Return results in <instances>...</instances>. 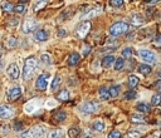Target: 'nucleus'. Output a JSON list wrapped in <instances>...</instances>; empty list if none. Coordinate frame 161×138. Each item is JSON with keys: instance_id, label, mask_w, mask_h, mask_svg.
<instances>
[{"instance_id": "nucleus-27", "label": "nucleus", "mask_w": 161, "mask_h": 138, "mask_svg": "<svg viewBox=\"0 0 161 138\" xmlns=\"http://www.w3.org/2000/svg\"><path fill=\"white\" fill-rule=\"evenodd\" d=\"M161 104V93H155L151 98V106L157 107Z\"/></svg>"}, {"instance_id": "nucleus-36", "label": "nucleus", "mask_w": 161, "mask_h": 138, "mask_svg": "<svg viewBox=\"0 0 161 138\" xmlns=\"http://www.w3.org/2000/svg\"><path fill=\"white\" fill-rule=\"evenodd\" d=\"M59 137H63L62 131H59V129L52 131V132H49V134H48V138H59Z\"/></svg>"}, {"instance_id": "nucleus-4", "label": "nucleus", "mask_w": 161, "mask_h": 138, "mask_svg": "<svg viewBox=\"0 0 161 138\" xmlns=\"http://www.w3.org/2000/svg\"><path fill=\"white\" fill-rule=\"evenodd\" d=\"M98 108H100V106L96 104L94 102H84L83 104H81V106L78 107L79 112H82V113H84V114H92V113H94V112H97Z\"/></svg>"}, {"instance_id": "nucleus-39", "label": "nucleus", "mask_w": 161, "mask_h": 138, "mask_svg": "<svg viewBox=\"0 0 161 138\" xmlns=\"http://www.w3.org/2000/svg\"><path fill=\"white\" fill-rule=\"evenodd\" d=\"M110 5L113 8H121L123 5V0H110Z\"/></svg>"}, {"instance_id": "nucleus-24", "label": "nucleus", "mask_w": 161, "mask_h": 138, "mask_svg": "<svg viewBox=\"0 0 161 138\" xmlns=\"http://www.w3.org/2000/svg\"><path fill=\"white\" fill-rule=\"evenodd\" d=\"M120 92H121V85H112V87L108 89V93H110V97H111V98L118 97Z\"/></svg>"}, {"instance_id": "nucleus-47", "label": "nucleus", "mask_w": 161, "mask_h": 138, "mask_svg": "<svg viewBox=\"0 0 161 138\" xmlns=\"http://www.w3.org/2000/svg\"><path fill=\"white\" fill-rule=\"evenodd\" d=\"M91 45H84V48H83V57H86V55H88L89 54V52H91Z\"/></svg>"}, {"instance_id": "nucleus-45", "label": "nucleus", "mask_w": 161, "mask_h": 138, "mask_svg": "<svg viewBox=\"0 0 161 138\" xmlns=\"http://www.w3.org/2000/svg\"><path fill=\"white\" fill-rule=\"evenodd\" d=\"M57 35H58L59 38L66 37V35H67V30H66V29H59V30H58V33H57Z\"/></svg>"}, {"instance_id": "nucleus-9", "label": "nucleus", "mask_w": 161, "mask_h": 138, "mask_svg": "<svg viewBox=\"0 0 161 138\" xmlns=\"http://www.w3.org/2000/svg\"><path fill=\"white\" fill-rule=\"evenodd\" d=\"M14 116V108L10 106H0V119H9Z\"/></svg>"}, {"instance_id": "nucleus-41", "label": "nucleus", "mask_w": 161, "mask_h": 138, "mask_svg": "<svg viewBox=\"0 0 161 138\" xmlns=\"http://www.w3.org/2000/svg\"><path fill=\"white\" fill-rule=\"evenodd\" d=\"M0 132H2L3 134H8V133L10 132V126L7 124V123L2 124V126H0Z\"/></svg>"}, {"instance_id": "nucleus-32", "label": "nucleus", "mask_w": 161, "mask_h": 138, "mask_svg": "<svg viewBox=\"0 0 161 138\" xmlns=\"http://www.w3.org/2000/svg\"><path fill=\"white\" fill-rule=\"evenodd\" d=\"M13 12L17 13V14H24L26 12V7L24 4H19V5H15L13 8Z\"/></svg>"}, {"instance_id": "nucleus-31", "label": "nucleus", "mask_w": 161, "mask_h": 138, "mask_svg": "<svg viewBox=\"0 0 161 138\" xmlns=\"http://www.w3.org/2000/svg\"><path fill=\"white\" fill-rule=\"evenodd\" d=\"M115 69L116 71H121V69L125 67V58H118V59H115Z\"/></svg>"}, {"instance_id": "nucleus-14", "label": "nucleus", "mask_w": 161, "mask_h": 138, "mask_svg": "<svg viewBox=\"0 0 161 138\" xmlns=\"http://www.w3.org/2000/svg\"><path fill=\"white\" fill-rule=\"evenodd\" d=\"M81 62V55L78 53H72L69 57H68V65L69 67H76L78 63Z\"/></svg>"}, {"instance_id": "nucleus-29", "label": "nucleus", "mask_w": 161, "mask_h": 138, "mask_svg": "<svg viewBox=\"0 0 161 138\" xmlns=\"http://www.w3.org/2000/svg\"><path fill=\"white\" fill-rule=\"evenodd\" d=\"M81 134V131L77 128V127H72L68 129V137L69 138H78Z\"/></svg>"}, {"instance_id": "nucleus-15", "label": "nucleus", "mask_w": 161, "mask_h": 138, "mask_svg": "<svg viewBox=\"0 0 161 138\" xmlns=\"http://www.w3.org/2000/svg\"><path fill=\"white\" fill-rule=\"evenodd\" d=\"M113 63H115V57H113L112 54L106 55V57L102 59V62H101V64H102L103 68H111V67L113 65Z\"/></svg>"}, {"instance_id": "nucleus-6", "label": "nucleus", "mask_w": 161, "mask_h": 138, "mask_svg": "<svg viewBox=\"0 0 161 138\" xmlns=\"http://www.w3.org/2000/svg\"><path fill=\"white\" fill-rule=\"evenodd\" d=\"M37 26H38V21H37V20H34L33 18H28V19H25V20L23 21L21 29H23V33L28 34V33L34 31Z\"/></svg>"}, {"instance_id": "nucleus-26", "label": "nucleus", "mask_w": 161, "mask_h": 138, "mask_svg": "<svg viewBox=\"0 0 161 138\" xmlns=\"http://www.w3.org/2000/svg\"><path fill=\"white\" fill-rule=\"evenodd\" d=\"M60 83H62V78L59 77V76H55L54 78H53V80H52V84H50V89L54 92V90H57L58 89V87L60 85Z\"/></svg>"}, {"instance_id": "nucleus-37", "label": "nucleus", "mask_w": 161, "mask_h": 138, "mask_svg": "<svg viewBox=\"0 0 161 138\" xmlns=\"http://www.w3.org/2000/svg\"><path fill=\"white\" fill-rule=\"evenodd\" d=\"M127 138H141V133L139 131H128Z\"/></svg>"}, {"instance_id": "nucleus-57", "label": "nucleus", "mask_w": 161, "mask_h": 138, "mask_svg": "<svg viewBox=\"0 0 161 138\" xmlns=\"http://www.w3.org/2000/svg\"><path fill=\"white\" fill-rule=\"evenodd\" d=\"M160 138H161V137H160Z\"/></svg>"}, {"instance_id": "nucleus-56", "label": "nucleus", "mask_w": 161, "mask_h": 138, "mask_svg": "<svg viewBox=\"0 0 161 138\" xmlns=\"http://www.w3.org/2000/svg\"><path fill=\"white\" fill-rule=\"evenodd\" d=\"M59 138H63V137H59Z\"/></svg>"}, {"instance_id": "nucleus-44", "label": "nucleus", "mask_w": 161, "mask_h": 138, "mask_svg": "<svg viewBox=\"0 0 161 138\" xmlns=\"http://www.w3.org/2000/svg\"><path fill=\"white\" fill-rule=\"evenodd\" d=\"M154 44H155V47L161 48V34H159V35L154 39Z\"/></svg>"}, {"instance_id": "nucleus-5", "label": "nucleus", "mask_w": 161, "mask_h": 138, "mask_svg": "<svg viewBox=\"0 0 161 138\" xmlns=\"http://www.w3.org/2000/svg\"><path fill=\"white\" fill-rule=\"evenodd\" d=\"M139 55L141 57L142 60H145L147 63H151V64L157 63V58H156L155 53L151 52V50H149V49H140L139 50Z\"/></svg>"}, {"instance_id": "nucleus-17", "label": "nucleus", "mask_w": 161, "mask_h": 138, "mask_svg": "<svg viewBox=\"0 0 161 138\" xmlns=\"http://www.w3.org/2000/svg\"><path fill=\"white\" fill-rule=\"evenodd\" d=\"M57 99L60 102H67L69 99V92L67 89H62L60 92H58L57 94Z\"/></svg>"}, {"instance_id": "nucleus-35", "label": "nucleus", "mask_w": 161, "mask_h": 138, "mask_svg": "<svg viewBox=\"0 0 161 138\" xmlns=\"http://www.w3.org/2000/svg\"><path fill=\"white\" fill-rule=\"evenodd\" d=\"M137 97V93L135 92V90H128V92H126V94H125V98L127 99V100H131V99H135Z\"/></svg>"}, {"instance_id": "nucleus-16", "label": "nucleus", "mask_w": 161, "mask_h": 138, "mask_svg": "<svg viewBox=\"0 0 161 138\" xmlns=\"http://www.w3.org/2000/svg\"><path fill=\"white\" fill-rule=\"evenodd\" d=\"M131 121L134 123H146L147 122V118L142 113H135V114L131 116Z\"/></svg>"}, {"instance_id": "nucleus-19", "label": "nucleus", "mask_w": 161, "mask_h": 138, "mask_svg": "<svg viewBox=\"0 0 161 138\" xmlns=\"http://www.w3.org/2000/svg\"><path fill=\"white\" fill-rule=\"evenodd\" d=\"M137 71H139V73H141L142 76H149V74L152 72V69H151V67L147 65V64H141V65H139Z\"/></svg>"}, {"instance_id": "nucleus-30", "label": "nucleus", "mask_w": 161, "mask_h": 138, "mask_svg": "<svg viewBox=\"0 0 161 138\" xmlns=\"http://www.w3.org/2000/svg\"><path fill=\"white\" fill-rule=\"evenodd\" d=\"M100 13H101V8H96V9L91 10L89 13H87L86 15H83V16H82V19H83V20H86V19H89V18H93V16H96V15L100 14Z\"/></svg>"}, {"instance_id": "nucleus-13", "label": "nucleus", "mask_w": 161, "mask_h": 138, "mask_svg": "<svg viewBox=\"0 0 161 138\" xmlns=\"http://www.w3.org/2000/svg\"><path fill=\"white\" fill-rule=\"evenodd\" d=\"M145 23V18L141 14H134L131 16V24L134 26H141Z\"/></svg>"}, {"instance_id": "nucleus-42", "label": "nucleus", "mask_w": 161, "mask_h": 138, "mask_svg": "<svg viewBox=\"0 0 161 138\" xmlns=\"http://www.w3.org/2000/svg\"><path fill=\"white\" fill-rule=\"evenodd\" d=\"M23 128H24V126H23V123L20 121H15L14 122V129H15V132H21Z\"/></svg>"}, {"instance_id": "nucleus-21", "label": "nucleus", "mask_w": 161, "mask_h": 138, "mask_svg": "<svg viewBox=\"0 0 161 138\" xmlns=\"http://www.w3.org/2000/svg\"><path fill=\"white\" fill-rule=\"evenodd\" d=\"M67 118V113L64 112V111H58V112H55L54 113V116H53V119L55 121V122H63L64 119Z\"/></svg>"}, {"instance_id": "nucleus-48", "label": "nucleus", "mask_w": 161, "mask_h": 138, "mask_svg": "<svg viewBox=\"0 0 161 138\" xmlns=\"http://www.w3.org/2000/svg\"><path fill=\"white\" fill-rule=\"evenodd\" d=\"M155 88H156V90H157V92H160V93H161V79H159V80H156V82H155Z\"/></svg>"}, {"instance_id": "nucleus-11", "label": "nucleus", "mask_w": 161, "mask_h": 138, "mask_svg": "<svg viewBox=\"0 0 161 138\" xmlns=\"http://www.w3.org/2000/svg\"><path fill=\"white\" fill-rule=\"evenodd\" d=\"M39 106H40V99H33V100H30V102L26 103L24 109L28 113H33V112H36L38 109Z\"/></svg>"}, {"instance_id": "nucleus-12", "label": "nucleus", "mask_w": 161, "mask_h": 138, "mask_svg": "<svg viewBox=\"0 0 161 138\" xmlns=\"http://www.w3.org/2000/svg\"><path fill=\"white\" fill-rule=\"evenodd\" d=\"M21 95V88L20 87H13L8 90V99L9 100H17Z\"/></svg>"}, {"instance_id": "nucleus-22", "label": "nucleus", "mask_w": 161, "mask_h": 138, "mask_svg": "<svg viewBox=\"0 0 161 138\" xmlns=\"http://www.w3.org/2000/svg\"><path fill=\"white\" fill-rule=\"evenodd\" d=\"M98 95L102 100H107L110 99V93H108V88L107 87H101L98 90Z\"/></svg>"}, {"instance_id": "nucleus-3", "label": "nucleus", "mask_w": 161, "mask_h": 138, "mask_svg": "<svg viewBox=\"0 0 161 138\" xmlns=\"http://www.w3.org/2000/svg\"><path fill=\"white\" fill-rule=\"evenodd\" d=\"M45 133V128L43 126H34L29 131L23 133V138H42Z\"/></svg>"}, {"instance_id": "nucleus-23", "label": "nucleus", "mask_w": 161, "mask_h": 138, "mask_svg": "<svg viewBox=\"0 0 161 138\" xmlns=\"http://www.w3.org/2000/svg\"><path fill=\"white\" fill-rule=\"evenodd\" d=\"M36 39L39 42H45L48 39V33L45 30H38L36 33Z\"/></svg>"}, {"instance_id": "nucleus-51", "label": "nucleus", "mask_w": 161, "mask_h": 138, "mask_svg": "<svg viewBox=\"0 0 161 138\" xmlns=\"http://www.w3.org/2000/svg\"><path fill=\"white\" fill-rule=\"evenodd\" d=\"M18 2H19L20 4H25L26 2H29V0H18Z\"/></svg>"}, {"instance_id": "nucleus-8", "label": "nucleus", "mask_w": 161, "mask_h": 138, "mask_svg": "<svg viewBox=\"0 0 161 138\" xmlns=\"http://www.w3.org/2000/svg\"><path fill=\"white\" fill-rule=\"evenodd\" d=\"M48 80H49V74L48 73H43L38 77L37 82H36V87L40 90H45L48 87Z\"/></svg>"}, {"instance_id": "nucleus-10", "label": "nucleus", "mask_w": 161, "mask_h": 138, "mask_svg": "<svg viewBox=\"0 0 161 138\" xmlns=\"http://www.w3.org/2000/svg\"><path fill=\"white\" fill-rule=\"evenodd\" d=\"M7 73H8V76L12 78V79H18L19 78V76H20V72H19V68H18V65L15 64V63H12V64H9L8 65V69H7Z\"/></svg>"}, {"instance_id": "nucleus-49", "label": "nucleus", "mask_w": 161, "mask_h": 138, "mask_svg": "<svg viewBox=\"0 0 161 138\" xmlns=\"http://www.w3.org/2000/svg\"><path fill=\"white\" fill-rule=\"evenodd\" d=\"M47 107H48V108H53V107H55V103H54V100L49 99V100L47 102Z\"/></svg>"}, {"instance_id": "nucleus-52", "label": "nucleus", "mask_w": 161, "mask_h": 138, "mask_svg": "<svg viewBox=\"0 0 161 138\" xmlns=\"http://www.w3.org/2000/svg\"><path fill=\"white\" fill-rule=\"evenodd\" d=\"M152 13H154V9H149V10H147V15H151Z\"/></svg>"}, {"instance_id": "nucleus-7", "label": "nucleus", "mask_w": 161, "mask_h": 138, "mask_svg": "<svg viewBox=\"0 0 161 138\" xmlns=\"http://www.w3.org/2000/svg\"><path fill=\"white\" fill-rule=\"evenodd\" d=\"M89 30H91V21H83L77 28V35L81 39H83V38H86V35L88 34Z\"/></svg>"}, {"instance_id": "nucleus-53", "label": "nucleus", "mask_w": 161, "mask_h": 138, "mask_svg": "<svg viewBox=\"0 0 161 138\" xmlns=\"http://www.w3.org/2000/svg\"><path fill=\"white\" fill-rule=\"evenodd\" d=\"M2 67H3V62H2V58H0V69H2Z\"/></svg>"}, {"instance_id": "nucleus-43", "label": "nucleus", "mask_w": 161, "mask_h": 138, "mask_svg": "<svg viewBox=\"0 0 161 138\" xmlns=\"http://www.w3.org/2000/svg\"><path fill=\"white\" fill-rule=\"evenodd\" d=\"M107 138H121V132H118V131H112V132L108 134Z\"/></svg>"}, {"instance_id": "nucleus-25", "label": "nucleus", "mask_w": 161, "mask_h": 138, "mask_svg": "<svg viewBox=\"0 0 161 138\" xmlns=\"http://www.w3.org/2000/svg\"><path fill=\"white\" fill-rule=\"evenodd\" d=\"M105 128H106V124H105L103 121H96V122L93 123V129H94L96 132H103Z\"/></svg>"}, {"instance_id": "nucleus-50", "label": "nucleus", "mask_w": 161, "mask_h": 138, "mask_svg": "<svg viewBox=\"0 0 161 138\" xmlns=\"http://www.w3.org/2000/svg\"><path fill=\"white\" fill-rule=\"evenodd\" d=\"M159 2H161V0H146V3H147L149 5H155V4H157Z\"/></svg>"}, {"instance_id": "nucleus-2", "label": "nucleus", "mask_w": 161, "mask_h": 138, "mask_svg": "<svg viewBox=\"0 0 161 138\" xmlns=\"http://www.w3.org/2000/svg\"><path fill=\"white\" fill-rule=\"evenodd\" d=\"M128 31V24L125 21H116L111 28H110V34L112 37H118L122 34H126Z\"/></svg>"}, {"instance_id": "nucleus-38", "label": "nucleus", "mask_w": 161, "mask_h": 138, "mask_svg": "<svg viewBox=\"0 0 161 138\" xmlns=\"http://www.w3.org/2000/svg\"><path fill=\"white\" fill-rule=\"evenodd\" d=\"M13 8H14V5L12 3H9V2H7V3L3 4V10L5 13H12L13 12Z\"/></svg>"}, {"instance_id": "nucleus-18", "label": "nucleus", "mask_w": 161, "mask_h": 138, "mask_svg": "<svg viewBox=\"0 0 161 138\" xmlns=\"http://www.w3.org/2000/svg\"><path fill=\"white\" fill-rule=\"evenodd\" d=\"M47 5H48V0H37L36 4H34V7H33V10L37 13V12L44 9Z\"/></svg>"}, {"instance_id": "nucleus-34", "label": "nucleus", "mask_w": 161, "mask_h": 138, "mask_svg": "<svg viewBox=\"0 0 161 138\" xmlns=\"http://www.w3.org/2000/svg\"><path fill=\"white\" fill-rule=\"evenodd\" d=\"M40 60L45 64V65H52V58H50V55L49 54H47V53H44V54H42L40 55Z\"/></svg>"}, {"instance_id": "nucleus-54", "label": "nucleus", "mask_w": 161, "mask_h": 138, "mask_svg": "<svg viewBox=\"0 0 161 138\" xmlns=\"http://www.w3.org/2000/svg\"><path fill=\"white\" fill-rule=\"evenodd\" d=\"M157 76H159L160 78H161V71H159V72H157Z\"/></svg>"}, {"instance_id": "nucleus-40", "label": "nucleus", "mask_w": 161, "mask_h": 138, "mask_svg": "<svg viewBox=\"0 0 161 138\" xmlns=\"http://www.w3.org/2000/svg\"><path fill=\"white\" fill-rule=\"evenodd\" d=\"M17 44H18V40H17V38H13V37L9 38L8 42H7V47L8 48H14Z\"/></svg>"}, {"instance_id": "nucleus-20", "label": "nucleus", "mask_w": 161, "mask_h": 138, "mask_svg": "<svg viewBox=\"0 0 161 138\" xmlns=\"http://www.w3.org/2000/svg\"><path fill=\"white\" fill-rule=\"evenodd\" d=\"M136 109L140 113H149L151 111V106L147 104V103H139V104L136 106Z\"/></svg>"}, {"instance_id": "nucleus-55", "label": "nucleus", "mask_w": 161, "mask_h": 138, "mask_svg": "<svg viewBox=\"0 0 161 138\" xmlns=\"http://www.w3.org/2000/svg\"><path fill=\"white\" fill-rule=\"evenodd\" d=\"M0 52H2V45H0Z\"/></svg>"}, {"instance_id": "nucleus-1", "label": "nucleus", "mask_w": 161, "mask_h": 138, "mask_svg": "<svg viewBox=\"0 0 161 138\" xmlns=\"http://www.w3.org/2000/svg\"><path fill=\"white\" fill-rule=\"evenodd\" d=\"M37 59L34 57H29L25 59L24 62V68H23V79L24 80H29L31 78V76H33L36 68H37Z\"/></svg>"}, {"instance_id": "nucleus-33", "label": "nucleus", "mask_w": 161, "mask_h": 138, "mask_svg": "<svg viewBox=\"0 0 161 138\" xmlns=\"http://www.w3.org/2000/svg\"><path fill=\"white\" fill-rule=\"evenodd\" d=\"M134 54V49L131 47H127L122 50V58H131Z\"/></svg>"}, {"instance_id": "nucleus-46", "label": "nucleus", "mask_w": 161, "mask_h": 138, "mask_svg": "<svg viewBox=\"0 0 161 138\" xmlns=\"http://www.w3.org/2000/svg\"><path fill=\"white\" fill-rule=\"evenodd\" d=\"M18 24H19V19L18 18H13V19L9 20V25L10 26H17Z\"/></svg>"}, {"instance_id": "nucleus-28", "label": "nucleus", "mask_w": 161, "mask_h": 138, "mask_svg": "<svg viewBox=\"0 0 161 138\" xmlns=\"http://www.w3.org/2000/svg\"><path fill=\"white\" fill-rule=\"evenodd\" d=\"M139 78L136 77V76H130V78H128V87H130L131 89H134V88H136L137 85H139Z\"/></svg>"}]
</instances>
